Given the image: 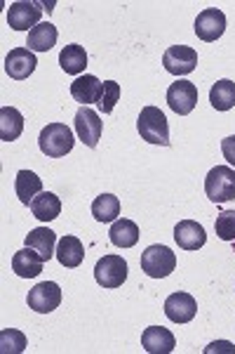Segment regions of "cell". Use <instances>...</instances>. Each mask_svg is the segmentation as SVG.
Listing matches in <instances>:
<instances>
[{"mask_svg":"<svg viewBox=\"0 0 235 354\" xmlns=\"http://www.w3.org/2000/svg\"><path fill=\"white\" fill-rule=\"evenodd\" d=\"M76 133L78 140L83 142L85 147L94 149L101 140V133H104V121L99 118V113L90 106H80L76 113Z\"/></svg>","mask_w":235,"mask_h":354,"instance_id":"cell-6","label":"cell"},{"mask_svg":"<svg viewBox=\"0 0 235 354\" xmlns=\"http://www.w3.org/2000/svg\"><path fill=\"white\" fill-rule=\"evenodd\" d=\"M136 130H139L141 140L151 142V145L170 147V128L167 118L158 106H144L136 118Z\"/></svg>","mask_w":235,"mask_h":354,"instance_id":"cell-2","label":"cell"},{"mask_svg":"<svg viewBox=\"0 0 235 354\" xmlns=\"http://www.w3.org/2000/svg\"><path fill=\"white\" fill-rule=\"evenodd\" d=\"M73 145H76V140H73V133L66 123H50L40 130L38 147L48 158L66 156V153L73 149Z\"/></svg>","mask_w":235,"mask_h":354,"instance_id":"cell-1","label":"cell"},{"mask_svg":"<svg viewBox=\"0 0 235 354\" xmlns=\"http://www.w3.org/2000/svg\"><path fill=\"white\" fill-rule=\"evenodd\" d=\"M163 64L172 76H188L198 66V53L188 45H172L165 50Z\"/></svg>","mask_w":235,"mask_h":354,"instance_id":"cell-9","label":"cell"},{"mask_svg":"<svg viewBox=\"0 0 235 354\" xmlns=\"http://www.w3.org/2000/svg\"><path fill=\"white\" fill-rule=\"evenodd\" d=\"M141 345H144V350L148 354H170V352H174L176 338L170 328L148 326L144 333H141Z\"/></svg>","mask_w":235,"mask_h":354,"instance_id":"cell-14","label":"cell"},{"mask_svg":"<svg viewBox=\"0 0 235 354\" xmlns=\"http://www.w3.org/2000/svg\"><path fill=\"white\" fill-rule=\"evenodd\" d=\"M210 102L216 111H228L235 106V83L223 78V81H216L210 90Z\"/></svg>","mask_w":235,"mask_h":354,"instance_id":"cell-26","label":"cell"},{"mask_svg":"<svg viewBox=\"0 0 235 354\" xmlns=\"http://www.w3.org/2000/svg\"><path fill=\"white\" fill-rule=\"evenodd\" d=\"M118 100H120V85L116 81H104V93H101V100H99V111L111 113L116 109Z\"/></svg>","mask_w":235,"mask_h":354,"instance_id":"cell-30","label":"cell"},{"mask_svg":"<svg viewBox=\"0 0 235 354\" xmlns=\"http://www.w3.org/2000/svg\"><path fill=\"white\" fill-rule=\"evenodd\" d=\"M221 153H223V158H226V161L235 168V135L221 140Z\"/></svg>","mask_w":235,"mask_h":354,"instance_id":"cell-31","label":"cell"},{"mask_svg":"<svg viewBox=\"0 0 235 354\" xmlns=\"http://www.w3.org/2000/svg\"><path fill=\"white\" fill-rule=\"evenodd\" d=\"M167 104L174 113L186 116V113H191L198 104V88L191 81L172 83L167 90Z\"/></svg>","mask_w":235,"mask_h":354,"instance_id":"cell-10","label":"cell"},{"mask_svg":"<svg viewBox=\"0 0 235 354\" xmlns=\"http://www.w3.org/2000/svg\"><path fill=\"white\" fill-rule=\"evenodd\" d=\"M26 345H28V340L21 330L5 328L3 333H0V352L3 354H19L26 350Z\"/></svg>","mask_w":235,"mask_h":354,"instance_id":"cell-28","label":"cell"},{"mask_svg":"<svg viewBox=\"0 0 235 354\" xmlns=\"http://www.w3.org/2000/svg\"><path fill=\"white\" fill-rule=\"evenodd\" d=\"M141 270L151 279H165L176 270V255L167 245H148L141 253Z\"/></svg>","mask_w":235,"mask_h":354,"instance_id":"cell-4","label":"cell"},{"mask_svg":"<svg viewBox=\"0 0 235 354\" xmlns=\"http://www.w3.org/2000/svg\"><path fill=\"white\" fill-rule=\"evenodd\" d=\"M14 192L21 203L31 205L33 198L43 192V180H40L36 173H31V170H19L14 177Z\"/></svg>","mask_w":235,"mask_h":354,"instance_id":"cell-20","label":"cell"},{"mask_svg":"<svg viewBox=\"0 0 235 354\" xmlns=\"http://www.w3.org/2000/svg\"><path fill=\"white\" fill-rule=\"evenodd\" d=\"M226 31V15L216 8L203 10L196 19V36L205 43H214L219 41Z\"/></svg>","mask_w":235,"mask_h":354,"instance_id":"cell-11","label":"cell"},{"mask_svg":"<svg viewBox=\"0 0 235 354\" xmlns=\"http://www.w3.org/2000/svg\"><path fill=\"white\" fill-rule=\"evenodd\" d=\"M43 265L45 260L40 258L33 248H26L24 250H17L14 258H12V270L17 272V277L21 279H36L40 272H43Z\"/></svg>","mask_w":235,"mask_h":354,"instance_id":"cell-19","label":"cell"},{"mask_svg":"<svg viewBox=\"0 0 235 354\" xmlns=\"http://www.w3.org/2000/svg\"><path fill=\"white\" fill-rule=\"evenodd\" d=\"M101 93H104V83H101L96 76H90V73H85V76H78L76 81L71 83L73 100L80 102L83 106L94 104V102L99 104Z\"/></svg>","mask_w":235,"mask_h":354,"instance_id":"cell-16","label":"cell"},{"mask_svg":"<svg viewBox=\"0 0 235 354\" xmlns=\"http://www.w3.org/2000/svg\"><path fill=\"white\" fill-rule=\"evenodd\" d=\"M54 258L59 260L61 267H68V270L80 267L85 260V245L78 236H64V239H59V243H57Z\"/></svg>","mask_w":235,"mask_h":354,"instance_id":"cell-17","label":"cell"},{"mask_svg":"<svg viewBox=\"0 0 235 354\" xmlns=\"http://www.w3.org/2000/svg\"><path fill=\"white\" fill-rule=\"evenodd\" d=\"M205 194L214 203H226L235 198V168H228V165L212 168L205 177Z\"/></svg>","mask_w":235,"mask_h":354,"instance_id":"cell-3","label":"cell"},{"mask_svg":"<svg viewBox=\"0 0 235 354\" xmlns=\"http://www.w3.org/2000/svg\"><path fill=\"white\" fill-rule=\"evenodd\" d=\"M214 352H228V354H235V347L231 345V342H226V340L212 342L210 347H205V354H214Z\"/></svg>","mask_w":235,"mask_h":354,"instance_id":"cell-32","label":"cell"},{"mask_svg":"<svg viewBox=\"0 0 235 354\" xmlns=\"http://www.w3.org/2000/svg\"><path fill=\"white\" fill-rule=\"evenodd\" d=\"M57 38H59L57 26L50 24V21H45V24H38L31 33H28L26 45L31 53H48V50H52L57 45Z\"/></svg>","mask_w":235,"mask_h":354,"instance_id":"cell-22","label":"cell"},{"mask_svg":"<svg viewBox=\"0 0 235 354\" xmlns=\"http://www.w3.org/2000/svg\"><path fill=\"white\" fill-rule=\"evenodd\" d=\"M31 213L40 222H52L61 215V201L52 192H40L31 203Z\"/></svg>","mask_w":235,"mask_h":354,"instance_id":"cell-21","label":"cell"},{"mask_svg":"<svg viewBox=\"0 0 235 354\" xmlns=\"http://www.w3.org/2000/svg\"><path fill=\"white\" fill-rule=\"evenodd\" d=\"M40 17H43V8L38 3H28V0H17L10 5L8 10V24L14 31H28L40 24Z\"/></svg>","mask_w":235,"mask_h":354,"instance_id":"cell-7","label":"cell"},{"mask_svg":"<svg viewBox=\"0 0 235 354\" xmlns=\"http://www.w3.org/2000/svg\"><path fill=\"white\" fill-rule=\"evenodd\" d=\"M196 312H198V302L188 293H172L170 298L165 300V314H167V319L174 324L193 322Z\"/></svg>","mask_w":235,"mask_h":354,"instance_id":"cell-13","label":"cell"},{"mask_svg":"<svg viewBox=\"0 0 235 354\" xmlns=\"http://www.w3.org/2000/svg\"><path fill=\"white\" fill-rule=\"evenodd\" d=\"M36 66H38V59L28 48H14L5 57V71H8V76L14 78V81H26V78L36 71Z\"/></svg>","mask_w":235,"mask_h":354,"instance_id":"cell-12","label":"cell"},{"mask_svg":"<svg viewBox=\"0 0 235 354\" xmlns=\"http://www.w3.org/2000/svg\"><path fill=\"white\" fill-rule=\"evenodd\" d=\"M92 215H94L96 222H116L118 215H120V201L118 196L113 194H101V196L94 198L92 203Z\"/></svg>","mask_w":235,"mask_h":354,"instance_id":"cell-27","label":"cell"},{"mask_svg":"<svg viewBox=\"0 0 235 354\" xmlns=\"http://www.w3.org/2000/svg\"><path fill=\"white\" fill-rule=\"evenodd\" d=\"M214 230L221 241H235V210H223L216 215Z\"/></svg>","mask_w":235,"mask_h":354,"instance_id":"cell-29","label":"cell"},{"mask_svg":"<svg viewBox=\"0 0 235 354\" xmlns=\"http://www.w3.org/2000/svg\"><path fill=\"white\" fill-rule=\"evenodd\" d=\"M26 302L33 312L38 314H50L61 305V288L54 281H43L38 286L28 290Z\"/></svg>","mask_w":235,"mask_h":354,"instance_id":"cell-8","label":"cell"},{"mask_svg":"<svg viewBox=\"0 0 235 354\" xmlns=\"http://www.w3.org/2000/svg\"><path fill=\"white\" fill-rule=\"evenodd\" d=\"M26 245L36 250L45 262H50L52 255L57 253V234L50 227H36V230L28 232Z\"/></svg>","mask_w":235,"mask_h":354,"instance_id":"cell-18","label":"cell"},{"mask_svg":"<svg viewBox=\"0 0 235 354\" xmlns=\"http://www.w3.org/2000/svg\"><path fill=\"white\" fill-rule=\"evenodd\" d=\"M108 236H111V243L118 245V248H132V245L139 243V227H136V222L125 218L116 220L111 232H108Z\"/></svg>","mask_w":235,"mask_h":354,"instance_id":"cell-24","label":"cell"},{"mask_svg":"<svg viewBox=\"0 0 235 354\" xmlns=\"http://www.w3.org/2000/svg\"><path fill=\"white\" fill-rule=\"evenodd\" d=\"M174 241L179 243V248L183 250H198L207 243V234H205V227L198 225V222L181 220L179 225L174 227Z\"/></svg>","mask_w":235,"mask_h":354,"instance_id":"cell-15","label":"cell"},{"mask_svg":"<svg viewBox=\"0 0 235 354\" xmlns=\"http://www.w3.org/2000/svg\"><path fill=\"white\" fill-rule=\"evenodd\" d=\"M59 64L64 68L66 73H71V76H78V73L85 71V66H88V53H85L83 45H66L64 50H61L59 55Z\"/></svg>","mask_w":235,"mask_h":354,"instance_id":"cell-25","label":"cell"},{"mask_svg":"<svg viewBox=\"0 0 235 354\" xmlns=\"http://www.w3.org/2000/svg\"><path fill=\"white\" fill-rule=\"evenodd\" d=\"M24 133V116L14 106H3L0 109V140L14 142L17 137Z\"/></svg>","mask_w":235,"mask_h":354,"instance_id":"cell-23","label":"cell"},{"mask_svg":"<svg viewBox=\"0 0 235 354\" xmlns=\"http://www.w3.org/2000/svg\"><path fill=\"white\" fill-rule=\"evenodd\" d=\"M94 279L101 288H120L127 279V262L123 255H104L94 265Z\"/></svg>","mask_w":235,"mask_h":354,"instance_id":"cell-5","label":"cell"}]
</instances>
